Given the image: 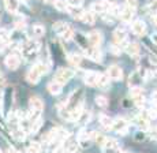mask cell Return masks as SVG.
<instances>
[{
	"mask_svg": "<svg viewBox=\"0 0 157 153\" xmlns=\"http://www.w3.org/2000/svg\"><path fill=\"white\" fill-rule=\"evenodd\" d=\"M48 70H49V66H47L45 63L40 62V63H37V64H34L28 71V74H26V79H28L30 83H37L38 81H40L41 75L47 73Z\"/></svg>",
	"mask_w": 157,
	"mask_h": 153,
	"instance_id": "1",
	"label": "cell"
},
{
	"mask_svg": "<svg viewBox=\"0 0 157 153\" xmlns=\"http://www.w3.org/2000/svg\"><path fill=\"white\" fill-rule=\"evenodd\" d=\"M112 7V3L105 2V0H100V2H94L90 6V11L93 14H107L109 11V8Z\"/></svg>",
	"mask_w": 157,
	"mask_h": 153,
	"instance_id": "2",
	"label": "cell"
},
{
	"mask_svg": "<svg viewBox=\"0 0 157 153\" xmlns=\"http://www.w3.org/2000/svg\"><path fill=\"white\" fill-rule=\"evenodd\" d=\"M131 97L137 107H144L145 103H146V100H145V90L141 86H134L131 89Z\"/></svg>",
	"mask_w": 157,
	"mask_h": 153,
	"instance_id": "3",
	"label": "cell"
},
{
	"mask_svg": "<svg viewBox=\"0 0 157 153\" xmlns=\"http://www.w3.org/2000/svg\"><path fill=\"white\" fill-rule=\"evenodd\" d=\"M72 71L71 70H68V68H64V67H62V68H59V70L56 71V74H55V81L57 83H60V85H64V83H67L68 81L72 78Z\"/></svg>",
	"mask_w": 157,
	"mask_h": 153,
	"instance_id": "4",
	"label": "cell"
},
{
	"mask_svg": "<svg viewBox=\"0 0 157 153\" xmlns=\"http://www.w3.org/2000/svg\"><path fill=\"white\" fill-rule=\"evenodd\" d=\"M127 127H128V122L124 118H116L112 123V130L119 134L127 133Z\"/></svg>",
	"mask_w": 157,
	"mask_h": 153,
	"instance_id": "5",
	"label": "cell"
},
{
	"mask_svg": "<svg viewBox=\"0 0 157 153\" xmlns=\"http://www.w3.org/2000/svg\"><path fill=\"white\" fill-rule=\"evenodd\" d=\"M113 41L116 45L122 47L124 45V48L127 47V34H126V32L123 30V29H116V30L113 32Z\"/></svg>",
	"mask_w": 157,
	"mask_h": 153,
	"instance_id": "6",
	"label": "cell"
},
{
	"mask_svg": "<svg viewBox=\"0 0 157 153\" xmlns=\"http://www.w3.org/2000/svg\"><path fill=\"white\" fill-rule=\"evenodd\" d=\"M85 55L90 59V60H93V62H100L102 59V52H101V49L98 47L87 48V49L85 51Z\"/></svg>",
	"mask_w": 157,
	"mask_h": 153,
	"instance_id": "7",
	"label": "cell"
},
{
	"mask_svg": "<svg viewBox=\"0 0 157 153\" xmlns=\"http://www.w3.org/2000/svg\"><path fill=\"white\" fill-rule=\"evenodd\" d=\"M108 78L112 81H120L123 78V71L119 66L112 64L109 68H108Z\"/></svg>",
	"mask_w": 157,
	"mask_h": 153,
	"instance_id": "8",
	"label": "cell"
},
{
	"mask_svg": "<svg viewBox=\"0 0 157 153\" xmlns=\"http://www.w3.org/2000/svg\"><path fill=\"white\" fill-rule=\"evenodd\" d=\"M102 149H104V153H119V143H117L116 140L108 138L105 141V143L102 145Z\"/></svg>",
	"mask_w": 157,
	"mask_h": 153,
	"instance_id": "9",
	"label": "cell"
},
{
	"mask_svg": "<svg viewBox=\"0 0 157 153\" xmlns=\"http://www.w3.org/2000/svg\"><path fill=\"white\" fill-rule=\"evenodd\" d=\"M86 37H87V40H89V43L92 44V47H98L102 41V34L98 30L89 32Z\"/></svg>",
	"mask_w": 157,
	"mask_h": 153,
	"instance_id": "10",
	"label": "cell"
},
{
	"mask_svg": "<svg viewBox=\"0 0 157 153\" xmlns=\"http://www.w3.org/2000/svg\"><path fill=\"white\" fill-rule=\"evenodd\" d=\"M4 64L7 66L10 70H17V68L19 67V64H21V60H19V58H18L17 55L11 53V55H8L7 58H6Z\"/></svg>",
	"mask_w": 157,
	"mask_h": 153,
	"instance_id": "11",
	"label": "cell"
},
{
	"mask_svg": "<svg viewBox=\"0 0 157 153\" xmlns=\"http://www.w3.org/2000/svg\"><path fill=\"white\" fill-rule=\"evenodd\" d=\"M132 15H134V8L126 6V7H122V11H120V14H119V18L123 21V22H131Z\"/></svg>",
	"mask_w": 157,
	"mask_h": 153,
	"instance_id": "12",
	"label": "cell"
},
{
	"mask_svg": "<svg viewBox=\"0 0 157 153\" xmlns=\"http://www.w3.org/2000/svg\"><path fill=\"white\" fill-rule=\"evenodd\" d=\"M131 29L137 36H144L145 32H146V25H145V22L138 19V21H134V22H132Z\"/></svg>",
	"mask_w": 157,
	"mask_h": 153,
	"instance_id": "13",
	"label": "cell"
},
{
	"mask_svg": "<svg viewBox=\"0 0 157 153\" xmlns=\"http://www.w3.org/2000/svg\"><path fill=\"white\" fill-rule=\"evenodd\" d=\"M70 28H71V26L68 25V23L62 22V21H59V22H55V23H53V26H52V29H53V30H55V32H56L59 36H62V37H63V36H64V33L67 32Z\"/></svg>",
	"mask_w": 157,
	"mask_h": 153,
	"instance_id": "14",
	"label": "cell"
},
{
	"mask_svg": "<svg viewBox=\"0 0 157 153\" xmlns=\"http://www.w3.org/2000/svg\"><path fill=\"white\" fill-rule=\"evenodd\" d=\"M40 49V44L37 41H29V43L25 44L23 47V53L25 55H32V53H36L37 51Z\"/></svg>",
	"mask_w": 157,
	"mask_h": 153,
	"instance_id": "15",
	"label": "cell"
},
{
	"mask_svg": "<svg viewBox=\"0 0 157 153\" xmlns=\"http://www.w3.org/2000/svg\"><path fill=\"white\" fill-rule=\"evenodd\" d=\"M97 78H98V73H96V71H86L85 83L89 86H97Z\"/></svg>",
	"mask_w": 157,
	"mask_h": 153,
	"instance_id": "16",
	"label": "cell"
},
{
	"mask_svg": "<svg viewBox=\"0 0 157 153\" xmlns=\"http://www.w3.org/2000/svg\"><path fill=\"white\" fill-rule=\"evenodd\" d=\"M82 113H83L82 107H81V105L74 107L72 109H70V118H68V120H70V122H78Z\"/></svg>",
	"mask_w": 157,
	"mask_h": 153,
	"instance_id": "17",
	"label": "cell"
},
{
	"mask_svg": "<svg viewBox=\"0 0 157 153\" xmlns=\"http://www.w3.org/2000/svg\"><path fill=\"white\" fill-rule=\"evenodd\" d=\"M126 52H127V55H130L131 58H137V56L140 55V45H138L137 43H130V44H127V47H126Z\"/></svg>",
	"mask_w": 157,
	"mask_h": 153,
	"instance_id": "18",
	"label": "cell"
},
{
	"mask_svg": "<svg viewBox=\"0 0 157 153\" xmlns=\"http://www.w3.org/2000/svg\"><path fill=\"white\" fill-rule=\"evenodd\" d=\"M8 41H10V33L6 29H0V51H3L7 47Z\"/></svg>",
	"mask_w": 157,
	"mask_h": 153,
	"instance_id": "19",
	"label": "cell"
},
{
	"mask_svg": "<svg viewBox=\"0 0 157 153\" xmlns=\"http://www.w3.org/2000/svg\"><path fill=\"white\" fill-rule=\"evenodd\" d=\"M135 123H137L138 127L144 131L149 128V118H146V116H137V118H135Z\"/></svg>",
	"mask_w": 157,
	"mask_h": 153,
	"instance_id": "20",
	"label": "cell"
},
{
	"mask_svg": "<svg viewBox=\"0 0 157 153\" xmlns=\"http://www.w3.org/2000/svg\"><path fill=\"white\" fill-rule=\"evenodd\" d=\"M48 90H49L51 94H60L62 93V85L60 83H57L56 81H52V82H49L48 83Z\"/></svg>",
	"mask_w": 157,
	"mask_h": 153,
	"instance_id": "21",
	"label": "cell"
},
{
	"mask_svg": "<svg viewBox=\"0 0 157 153\" xmlns=\"http://www.w3.org/2000/svg\"><path fill=\"white\" fill-rule=\"evenodd\" d=\"M81 21H82L83 23H86V25H93L94 21H96V17H94V14H93L92 11H85L82 18H81Z\"/></svg>",
	"mask_w": 157,
	"mask_h": 153,
	"instance_id": "22",
	"label": "cell"
},
{
	"mask_svg": "<svg viewBox=\"0 0 157 153\" xmlns=\"http://www.w3.org/2000/svg\"><path fill=\"white\" fill-rule=\"evenodd\" d=\"M112 123H113V120L109 118V116L104 115V113L100 115V124L105 128V130H109V128H112Z\"/></svg>",
	"mask_w": 157,
	"mask_h": 153,
	"instance_id": "23",
	"label": "cell"
},
{
	"mask_svg": "<svg viewBox=\"0 0 157 153\" xmlns=\"http://www.w3.org/2000/svg\"><path fill=\"white\" fill-rule=\"evenodd\" d=\"M67 59H68V62H70V64L75 66V67H78V66L81 64V62H82V56H81L79 53H70Z\"/></svg>",
	"mask_w": 157,
	"mask_h": 153,
	"instance_id": "24",
	"label": "cell"
},
{
	"mask_svg": "<svg viewBox=\"0 0 157 153\" xmlns=\"http://www.w3.org/2000/svg\"><path fill=\"white\" fill-rule=\"evenodd\" d=\"M6 8L10 14H15L18 10V2L17 0H6Z\"/></svg>",
	"mask_w": 157,
	"mask_h": 153,
	"instance_id": "25",
	"label": "cell"
},
{
	"mask_svg": "<svg viewBox=\"0 0 157 153\" xmlns=\"http://www.w3.org/2000/svg\"><path fill=\"white\" fill-rule=\"evenodd\" d=\"M53 6H55V8L57 11H60V13H67V10H68V4L64 0H55Z\"/></svg>",
	"mask_w": 157,
	"mask_h": 153,
	"instance_id": "26",
	"label": "cell"
},
{
	"mask_svg": "<svg viewBox=\"0 0 157 153\" xmlns=\"http://www.w3.org/2000/svg\"><path fill=\"white\" fill-rule=\"evenodd\" d=\"M108 79H109V78H108V75L98 73L97 86H98V88H102V89H107V86H108Z\"/></svg>",
	"mask_w": 157,
	"mask_h": 153,
	"instance_id": "27",
	"label": "cell"
},
{
	"mask_svg": "<svg viewBox=\"0 0 157 153\" xmlns=\"http://www.w3.org/2000/svg\"><path fill=\"white\" fill-rule=\"evenodd\" d=\"M78 142H75V141H67L66 142V152L67 153H75L78 151Z\"/></svg>",
	"mask_w": 157,
	"mask_h": 153,
	"instance_id": "28",
	"label": "cell"
},
{
	"mask_svg": "<svg viewBox=\"0 0 157 153\" xmlns=\"http://www.w3.org/2000/svg\"><path fill=\"white\" fill-rule=\"evenodd\" d=\"M93 138H94V142L97 143V145H100V146L104 145L105 141L108 140V138L105 137L104 134H101V133H94V134H93Z\"/></svg>",
	"mask_w": 157,
	"mask_h": 153,
	"instance_id": "29",
	"label": "cell"
},
{
	"mask_svg": "<svg viewBox=\"0 0 157 153\" xmlns=\"http://www.w3.org/2000/svg\"><path fill=\"white\" fill-rule=\"evenodd\" d=\"M33 33H34L36 37H41V36H44L45 33V29L43 25H34L33 26Z\"/></svg>",
	"mask_w": 157,
	"mask_h": 153,
	"instance_id": "30",
	"label": "cell"
},
{
	"mask_svg": "<svg viewBox=\"0 0 157 153\" xmlns=\"http://www.w3.org/2000/svg\"><path fill=\"white\" fill-rule=\"evenodd\" d=\"M40 151H41V146L37 142H32L28 148V153H40Z\"/></svg>",
	"mask_w": 157,
	"mask_h": 153,
	"instance_id": "31",
	"label": "cell"
},
{
	"mask_svg": "<svg viewBox=\"0 0 157 153\" xmlns=\"http://www.w3.org/2000/svg\"><path fill=\"white\" fill-rule=\"evenodd\" d=\"M147 10H149V13L157 15V0H149V3H147Z\"/></svg>",
	"mask_w": 157,
	"mask_h": 153,
	"instance_id": "32",
	"label": "cell"
},
{
	"mask_svg": "<svg viewBox=\"0 0 157 153\" xmlns=\"http://www.w3.org/2000/svg\"><path fill=\"white\" fill-rule=\"evenodd\" d=\"M96 103H97V105L101 107V108H105L108 105V100L104 97V96H97V97H96Z\"/></svg>",
	"mask_w": 157,
	"mask_h": 153,
	"instance_id": "33",
	"label": "cell"
},
{
	"mask_svg": "<svg viewBox=\"0 0 157 153\" xmlns=\"http://www.w3.org/2000/svg\"><path fill=\"white\" fill-rule=\"evenodd\" d=\"M70 13H71L72 18H75V19H81L85 11H82V10H74V11H70Z\"/></svg>",
	"mask_w": 157,
	"mask_h": 153,
	"instance_id": "34",
	"label": "cell"
},
{
	"mask_svg": "<svg viewBox=\"0 0 157 153\" xmlns=\"http://www.w3.org/2000/svg\"><path fill=\"white\" fill-rule=\"evenodd\" d=\"M109 51L113 53L115 56H119V55H120V47L116 45V44H112V45H111V48H109Z\"/></svg>",
	"mask_w": 157,
	"mask_h": 153,
	"instance_id": "35",
	"label": "cell"
},
{
	"mask_svg": "<svg viewBox=\"0 0 157 153\" xmlns=\"http://www.w3.org/2000/svg\"><path fill=\"white\" fill-rule=\"evenodd\" d=\"M89 119H90V113L89 112H83L82 115H81V118H79V120L83 123V124H85V123H87L89 122ZM78 120V122H79Z\"/></svg>",
	"mask_w": 157,
	"mask_h": 153,
	"instance_id": "36",
	"label": "cell"
},
{
	"mask_svg": "<svg viewBox=\"0 0 157 153\" xmlns=\"http://www.w3.org/2000/svg\"><path fill=\"white\" fill-rule=\"evenodd\" d=\"M83 3V0H68V4L71 6V7H81V4Z\"/></svg>",
	"mask_w": 157,
	"mask_h": 153,
	"instance_id": "37",
	"label": "cell"
},
{
	"mask_svg": "<svg viewBox=\"0 0 157 153\" xmlns=\"http://www.w3.org/2000/svg\"><path fill=\"white\" fill-rule=\"evenodd\" d=\"M149 136H150V138L152 140H157V126L155 128H152V130L149 131Z\"/></svg>",
	"mask_w": 157,
	"mask_h": 153,
	"instance_id": "38",
	"label": "cell"
},
{
	"mask_svg": "<svg viewBox=\"0 0 157 153\" xmlns=\"http://www.w3.org/2000/svg\"><path fill=\"white\" fill-rule=\"evenodd\" d=\"M137 3H138V0H126V4H127L128 7H131V8H135Z\"/></svg>",
	"mask_w": 157,
	"mask_h": 153,
	"instance_id": "39",
	"label": "cell"
},
{
	"mask_svg": "<svg viewBox=\"0 0 157 153\" xmlns=\"http://www.w3.org/2000/svg\"><path fill=\"white\" fill-rule=\"evenodd\" d=\"M152 101H153V104H155L156 108H157V90L152 93Z\"/></svg>",
	"mask_w": 157,
	"mask_h": 153,
	"instance_id": "40",
	"label": "cell"
},
{
	"mask_svg": "<svg viewBox=\"0 0 157 153\" xmlns=\"http://www.w3.org/2000/svg\"><path fill=\"white\" fill-rule=\"evenodd\" d=\"M149 115L152 116V118H155V116H157V109H149Z\"/></svg>",
	"mask_w": 157,
	"mask_h": 153,
	"instance_id": "41",
	"label": "cell"
},
{
	"mask_svg": "<svg viewBox=\"0 0 157 153\" xmlns=\"http://www.w3.org/2000/svg\"><path fill=\"white\" fill-rule=\"evenodd\" d=\"M7 153H19L17 151V149H14V148H8V151H7Z\"/></svg>",
	"mask_w": 157,
	"mask_h": 153,
	"instance_id": "42",
	"label": "cell"
},
{
	"mask_svg": "<svg viewBox=\"0 0 157 153\" xmlns=\"http://www.w3.org/2000/svg\"><path fill=\"white\" fill-rule=\"evenodd\" d=\"M152 40H153V43H155V44H157V34L152 36Z\"/></svg>",
	"mask_w": 157,
	"mask_h": 153,
	"instance_id": "43",
	"label": "cell"
},
{
	"mask_svg": "<svg viewBox=\"0 0 157 153\" xmlns=\"http://www.w3.org/2000/svg\"><path fill=\"white\" fill-rule=\"evenodd\" d=\"M153 22H155V25L157 26V15H155V18H153Z\"/></svg>",
	"mask_w": 157,
	"mask_h": 153,
	"instance_id": "44",
	"label": "cell"
},
{
	"mask_svg": "<svg viewBox=\"0 0 157 153\" xmlns=\"http://www.w3.org/2000/svg\"><path fill=\"white\" fill-rule=\"evenodd\" d=\"M0 153H2V151H0Z\"/></svg>",
	"mask_w": 157,
	"mask_h": 153,
	"instance_id": "45",
	"label": "cell"
}]
</instances>
